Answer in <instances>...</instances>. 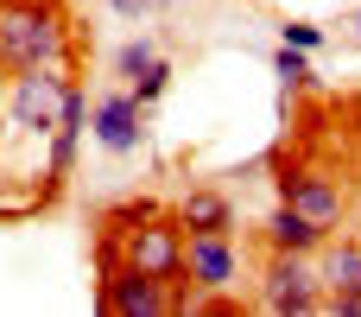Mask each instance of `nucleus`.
I'll return each mask as SVG.
<instances>
[{
	"label": "nucleus",
	"instance_id": "f257e3e1",
	"mask_svg": "<svg viewBox=\"0 0 361 317\" xmlns=\"http://www.w3.org/2000/svg\"><path fill=\"white\" fill-rule=\"evenodd\" d=\"M63 51H70V32L51 0H6L0 6V70L6 76L63 64Z\"/></svg>",
	"mask_w": 361,
	"mask_h": 317
},
{
	"label": "nucleus",
	"instance_id": "4468645a",
	"mask_svg": "<svg viewBox=\"0 0 361 317\" xmlns=\"http://www.w3.org/2000/svg\"><path fill=\"white\" fill-rule=\"evenodd\" d=\"M127 89H133V95H140V102H146V108H152V102H159V95H165V89H171V64H165V57H159V64H152V70H146V76H133V83H127Z\"/></svg>",
	"mask_w": 361,
	"mask_h": 317
},
{
	"label": "nucleus",
	"instance_id": "2eb2a0df",
	"mask_svg": "<svg viewBox=\"0 0 361 317\" xmlns=\"http://www.w3.org/2000/svg\"><path fill=\"white\" fill-rule=\"evenodd\" d=\"M286 44H298V51H317V44H324V25H311V19H292V25H286Z\"/></svg>",
	"mask_w": 361,
	"mask_h": 317
},
{
	"label": "nucleus",
	"instance_id": "423d86ee",
	"mask_svg": "<svg viewBox=\"0 0 361 317\" xmlns=\"http://www.w3.org/2000/svg\"><path fill=\"white\" fill-rule=\"evenodd\" d=\"M63 70L57 64H44V70H25V76H13V121L25 127V133H57V108H63Z\"/></svg>",
	"mask_w": 361,
	"mask_h": 317
},
{
	"label": "nucleus",
	"instance_id": "20e7f679",
	"mask_svg": "<svg viewBox=\"0 0 361 317\" xmlns=\"http://www.w3.org/2000/svg\"><path fill=\"white\" fill-rule=\"evenodd\" d=\"M184 241H190V235H184V222L159 210L152 222H140V229L127 235V261H133V267H146L152 280L178 286V280H184Z\"/></svg>",
	"mask_w": 361,
	"mask_h": 317
},
{
	"label": "nucleus",
	"instance_id": "f03ea898",
	"mask_svg": "<svg viewBox=\"0 0 361 317\" xmlns=\"http://www.w3.org/2000/svg\"><path fill=\"white\" fill-rule=\"evenodd\" d=\"M260 305L273 317L324 311V273L311 267V254H273L267 261V280H260Z\"/></svg>",
	"mask_w": 361,
	"mask_h": 317
},
{
	"label": "nucleus",
	"instance_id": "dca6fc26",
	"mask_svg": "<svg viewBox=\"0 0 361 317\" xmlns=\"http://www.w3.org/2000/svg\"><path fill=\"white\" fill-rule=\"evenodd\" d=\"M108 6H114L121 19H146V13H152V0H108Z\"/></svg>",
	"mask_w": 361,
	"mask_h": 317
},
{
	"label": "nucleus",
	"instance_id": "f8f14e48",
	"mask_svg": "<svg viewBox=\"0 0 361 317\" xmlns=\"http://www.w3.org/2000/svg\"><path fill=\"white\" fill-rule=\"evenodd\" d=\"M152 64H159V38H146V32H140V38H127V44L114 51V76H127V83H133V76H146Z\"/></svg>",
	"mask_w": 361,
	"mask_h": 317
},
{
	"label": "nucleus",
	"instance_id": "9d476101",
	"mask_svg": "<svg viewBox=\"0 0 361 317\" xmlns=\"http://www.w3.org/2000/svg\"><path fill=\"white\" fill-rule=\"evenodd\" d=\"M324 241H330V229L311 222L298 203H279V210L267 216V248H273V254H317Z\"/></svg>",
	"mask_w": 361,
	"mask_h": 317
},
{
	"label": "nucleus",
	"instance_id": "7ed1b4c3",
	"mask_svg": "<svg viewBox=\"0 0 361 317\" xmlns=\"http://www.w3.org/2000/svg\"><path fill=\"white\" fill-rule=\"evenodd\" d=\"M95 305H102L108 317H152V311H171V286H165V280H152L146 267L121 261L114 273H102V280H95Z\"/></svg>",
	"mask_w": 361,
	"mask_h": 317
},
{
	"label": "nucleus",
	"instance_id": "6e6552de",
	"mask_svg": "<svg viewBox=\"0 0 361 317\" xmlns=\"http://www.w3.org/2000/svg\"><path fill=\"white\" fill-rule=\"evenodd\" d=\"M324 311L330 317H361V248H324Z\"/></svg>",
	"mask_w": 361,
	"mask_h": 317
},
{
	"label": "nucleus",
	"instance_id": "1a4fd4ad",
	"mask_svg": "<svg viewBox=\"0 0 361 317\" xmlns=\"http://www.w3.org/2000/svg\"><path fill=\"white\" fill-rule=\"evenodd\" d=\"M273 191H279V203H298L311 222H324V229H336L343 222V191L330 184V178H311V172H279L273 178Z\"/></svg>",
	"mask_w": 361,
	"mask_h": 317
},
{
	"label": "nucleus",
	"instance_id": "ddd939ff",
	"mask_svg": "<svg viewBox=\"0 0 361 317\" xmlns=\"http://www.w3.org/2000/svg\"><path fill=\"white\" fill-rule=\"evenodd\" d=\"M273 70H279L286 95H292V89H311V83H317V70H311V57H305L298 44H279V51H273Z\"/></svg>",
	"mask_w": 361,
	"mask_h": 317
},
{
	"label": "nucleus",
	"instance_id": "39448f33",
	"mask_svg": "<svg viewBox=\"0 0 361 317\" xmlns=\"http://www.w3.org/2000/svg\"><path fill=\"white\" fill-rule=\"evenodd\" d=\"M89 133H95L102 152H121V159L140 152V146H146V102H140L133 89H108V95H95Z\"/></svg>",
	"mask_w": 361,
	"mask_h": 317
},
{
	"label": "nucleus",
	"instance_id": "0eeeda50",
	"mask_svg": "<svg viewBox=\"0 0 361 317\" xmlns=\"http://www.w3.org/2000/svg\"><path fill=\"white\" fill-rule=\"evenodd\" d=\"M184 280L197 292H228L241 280V254H235V235H190L184 241Z\"/></svg>",
	"mask_w": 361,
	"mask_h": 317
},
{
	"label": "nucleus",
	"instance_id": "9b49d317",
	"mask_svg": "<svg viewBox=\"0 0 361 317\" xmlns=\"http://www.w3.org/2000/svg\"><path fill=\"white\" fill-rule=\"evenodd\" d=\"M178 222H184V235H235V203L222 191H190L178 203Z\"/></svg>",
	"mask_w": 361,
	"mask_h": 317
}]
</instances>
